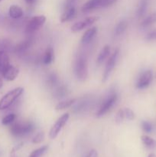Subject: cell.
<instances>
[{"instance_id": "obj_1", "label": "cell", "mask_w": 156, "mask_h": 157, "mask_svg": "<svg viewBox=\"0 0 156 157\" xmlns=\"http://www.w3.org/2000/svg\"><path fill=\"white\" fill-rule=\"evenodd\" d=\"M74 74L78 80L85 81L88 77V62L86 55L79 54L74 61Z\"/></svg>"}, {"instance_id": "obj_2", "label": "cell", "mask_w": 156, "mask_h": 157, "mask_svg": "<svg viewBox=\"0 0 156 157\" xmlns=\"http://www.w3.org/2000/svg\"><path fill=\"white\" fill-rule=\"evenodd\" d=\"M24 91L23 87H16L8 92L0 100V110H6L13 104V103L22 94Z\"/></svg>"}, {"instance_id": "obj_3", "label": "cell", "mask_w": 156, "mask_h": 157, "mask_svg": "<svg viewBox=\"0 0 156 157\" xmlns=\"http://www.w3.org/2000/svg\"><path fill=\"white\" fill-rule=\"evenodd\" d=\"M35 127L33 123H15L11 126L10 132L14 136L21 137L32 133Z\"/></svg>"}, {"instance_id": "obj_4", "label": "cell", "mask_w": 156, "mask_h": 157, "mask_svg": "<svg viewBox=\"0 0 156 157\" xmlns=\"http://www.w3.org/2000/svg\"><path fill=\"white\" fill-rule=\"evenodd\" d=\"M118 101V95L116 91H113L105 98L103 102L102 103L101 106L99 107L97 113H96V117H101L104 116L106 113H108L112 108L115 106Z\"/></svg>"}, {"instance_id": "obj_5", "label": "cell", "mask_w": 156, "mask_h": 157, "mask_svg": "<svg viewBox=\"0 0 156 157\" xmlns=\"http://www.w3.org/2000/svg\"><path fill=\"white\" fill-rule=\"evenodd\" d=\"M119 55V49L116 48L115 49V51L113 52V53L112 54L111 56L110 57L109 60L107 61L106 65L105 70H104L103 75H102V82L105 83L106 81L108 80L109 77H110V74L113 71V69H114L115 66H116V62H117L118 57Z\"/></svg>"}, {"instance_id": "obj_6", "label": "cell", "mask_w": 156, "mask_h": 157, "mask_svg": "<svg viewBox=\"0 0 156 157\" xmlns=\"http://www.w3.org/2000/svg\"><path fill=\"white\" fill-rule=\"evenodd\" d=\"M69 117H70L69 113H66L63 114L61 117L58 118V121L55 122V124L50 128V133H49V136H50V139H55L58 136L61 130H62L63 127L66 125L67 122L68 121Z\"/></svg>"}, {"instance_id": "obj_7", "label": "cell", "mask_w": 156, "mask_h": 157, "mask_svg": "<svg viewBox=\"0 0 156 157\" xmlns=\"http://www.w3.org/2000/svg\"><path fill=\"white\" fill-rule=\"evenodd\" d=\"M45 21L46 17L44 15H37V16L33 17L32 18H31V20L26 25V33L29 34V35L34 33L37 30H38L44 24Z\"/></svg>"}, {"instance_id": "obj_8", "label": "cell", "mask_w": 156, "mask_h": 157, "mask_svg": "<svg viewBox=\"0 0 156 157\" xmlns=\"http://www.w3.org/2000/svg\"><path fill=\"white\" fill-rule=\"evenodd\" d=\"M152 81V72L151 70H147L139 75L136 82V87L138 89H145L148 87Z\"/></svg>"}, {"instance_id": "obj_9", "label": "cell", "mask_w": 156, "mask_h": 157, "mask_svg": "<svg viewBox=\"0 0 156 157\" xmlns=\"http://www.w3.org/2000/svg\"><path fill=\"white\" fill-rule=\"evenodd\" d=\"M98 20H99V17H96V16L88 17V18L82 20V21H78V22L75 23V24L71 27V31L73 32H80V31L87 28L88 26L91 25L92 24H93L94 22L97 21Z\"/></svg>"}, {"instance_id": "obj_10", "label": "cell", "mask_w": 156, "mask_h": 157, "mask_svg": "<svg viewBox=\"0 0 156 157\" xmlns=\"http://www.w3.org/2000/svg\"><path fill=\"white\" fill-rule=\"evenodd\" d=\"M19 74V69L13 65H10L2 75L3 78L8 81H12L18 77Z\"/></svg>"}, {"instance_id": "obj_11", "label": "cell", "mask_w": 156, "mask_h": 157, "mask_svg": "<svg viewBox=\"0 0 156 157\" xmlns=\"http://www.w3.org/2000/svg\"><path fill=\"white\" fill-rule=\"evenodd\" d=\"M97 33V28L92 27L90 29H87L84 34L83 35L82 38H81V42L83 44H88L92 41V40L94 38Z\"/></svg>"}, {"instance_id": "obj_12", "label": "cell", "mask_w": 156, "mask_h": 157, "mask_svg": "<svg viewBox=\"0 0 156 157\" xmlns=\"http://www.w3.org/2000/svg\"><path fill=\"white\" fill-rule=\"evenodd\" d=\"M10 65L9 55L4 51H0V73L2 74Z\"/></svg>"}, {"instance_id": "obj_13", "label": "cell", "mask_w": 156, "mask_h": 157, "mask_svg": "<svg viewBox=\"0 0 156 157\" xmlns=\"http://www.w3.org/2000/svg\"><path fill=\"white\" fill-rule=\"evenodd\" d=\"M76 8L74 6H72V7L68 8L65 10V12L63 13V15L61 17V21L62 23L66 22V21H70V20L73 19L75 16H76Z\"/></svg>"}, {"instance_id": "obj_14", "label": "cell", "mask_w": 156, "mask_h": 157, "mask_svg": "<svg viewBox=\"0 0 156 157\" xmlns=\"http://www.w3.org/2000/svg\"><path fill=\"white\" fill-rule=\"evenodd\" d=\"M102 0H89L83 6L82 11L84 12H90V11L93 10L96 8L101 7Z\"/></svg>"}, {"instance_id": "obj_15", "label": "cell", "mask_w": 156, "mask_h": 157, "mask_svg": "<svg viewBox=\"0 0 156 157\" xmlns=\"http://www.w3.org/2000/svg\"><path fill=\"white\" fill-rule=\"evenodd\" d=\"M9 16L14 19H18V18H21L23 15V10L21 7L18 6H11L9 10Z\"/></svg>"}, {"instance_id": "obj_16", "label": "cell", "mask_w": 156, "mask_h": 157, "mask_svg": "<svg viewBox=\"0 0 156 157\" xmlns=\"http://www.w3.org/2000/svg\"><path fill=\"white\" fill-rule=\"evenodd\" d=\"M110 54V47L109 45H105L102 48V50L99 52V55L96 59V62H97L98 65L102 64L106 59L109 57Z\"/></svg>"}, {"instance_id": "obj_17", "label": "cell", "mask_w": 156, "mask_h": 157, "mask_svg": "<svg viewBox=\"0 0 156 157\" xmlns=\"http://www.w3.org/2000/svg\"><path fill=\"white\" fill-rule=\"evenodd\" d=\"M76 98H73V99H69L66 100V101H63L61 102L58 103V104L55 107V109L57 110H64V109H67L68 107H70L72 105L76 104Z\"/></svg>"}, {"instance_id": "obj_18", "label": "cell", "mask_w": 156, "mask_h": 157, "mask_svg": "<svg viewBox=\"0 0 156 157\" xmlns=\"http://www.w3.org/2000/svg\"><path fill=\"white\" fill-rule=\"evenodd\" d=\"M68 94V89L67 87L65 85H61L57 86L55 88L54 92V95L56 98H63L66 97Z\"/></svg>"}, {"instance_id": "obj_19", "label": "cell", "mask_w": 156, "mask_h": 157, "mask_svg": "<svg viewBox=\"0 0 156 157\" xmlns=\"http://www.w3.org/2000/svg\"><path fill=\"white\" fill-rule=\"evenodd\" d=\"M54 61V49L52 47H48L44 52L43 57V63L44 64H50Z\"/></svg>"}, {"instance_id": "obj_20", "label": "cell", "mask_w": 156, "mask_h": 157, "mask_svg": "<svg viewBox=\"0 0 156 157\" xmlns=\"http://www.w3.org/2000/svg\"><path fill=\"white\" fill-rule=\"evenodd\" d=\"M148 3H149V0H140L137 9V16L139 18H142V16H144L148 9Z\"/></svg>"}, {"instance_id": "obj_21", "label": "cell", "mask_w": 156, "mask_h": 157, "mask_svg": "<svg viewBox=\"0 0 156 157\" xmlns=\"http://www.w3.org/2000/svg\"><path fill=\"white\" fill-rule=\"evenodd\" d=\"M127 27H128V22L125 20H122V21H119L117 25H116V28L114 30V35L116 36H119V35H122L126 30Z\"/></svg>"}, {"instance_id": "obj_22", "label": "cell", "mask_w": 156, "mask_h": 157, "mask_svg": "<svg viewBox=\"0 0 156 157\" xmlns=\"http://www.w3.org/2000/svg\"><path fill=\"white\" fill-rule=\"evenodd\" d=\"M155 22H156V12H154V13L151 14V15H149L148 16H147L146 18H145L142 22H141V27L147 28Z\"/></svg>"}, {"instance_id": "obj_23", "label": "cell", "mask_w": 156, "mask_h": 157, "mask_svg": "<svg viewBox=\"0 0 156 157\" xmlns=\"http://www.w3.org/2000/svg\"><path fill=\"white\" fill-rule=\"evenodd\" d=\"M141 140H142V142L143 143V144L147 148L153 149L156 147V141L151 137H150V136L143 135L141 137Z\"/></svg>"}, {"instance_id": "obj_24", "label": "cell", "mask_w": 156, "mask_h": 157, "mask_svg": "<svg viewBox=\"0 0 156 157\" xmlns=\"http://www.w3.org/2000/svg\"><path fill=\"white\" fill-rule=\"evenodd\" d=\"M58 84V77L55 73H50L49 74L47 78V84L48 87H56Z\"/></svg>"}, {"instance_id": "obj_25", "label": "cell", "mask_w": 156, "mask_h": 157, "mask_svg": "<svg viewBox=\"0 0 156 157\" xmlns=\"http://www.w3.org/2000/svg\"><path fill=\"white\" fill-rule=\"evenodd\" d=\"M32 44V40L31 39V38H28V39H27L26 41L20 43V44L16 47V51L18 52H19V53L24 52L31 47Z\"/></svg>"}, {"instance_id": "obj_26", "label": "cell", "mask_w": 156, "mask_h": 157, "mask_svg": "<svg viewBox=\"0 0 156 157\" xmlns=\"http://www.w3.org/2000/svg\"><path fill=\"white\" fill-rule=\"evenodd\" d=\"M47 149H48V146H43V147L32 152L29 157H41L47 152Z\"/></svg>"}, {"instance_id": "obj_27", "label": "cell", "mask_w": 156, "mask_h": 157, "mask_svg": "<svg viewBox=\"0 0 156 157\" xmlns=\"http://www.w3.org/2000/svg\"><path fill=\"white\" fill-rule=\"evenodd\" d=\"M88 101H86V100H83L80 102L76 103V105L74 107V111L76 113H80L83 112L84 110L87 109V107H88Z\"/></svg>"}, {"instance_id": "obj_28", "label": "cell", "mask_w": 156, "mask_h": 157, "mask_svg": "<svg viewBox=\"0 0 156 157\" xmlns=\"http://www.w3.org/2000/svg\"><path fill=\"white\" fill-rule=\"evenodd\" d=\"M15 118H16L15 114H14V113H10V114L6 115L5 117H3V119L2 120V123L3 125H9V124H13Z\"/></svg>"}, {"instance_id": "obj_29", "label": "cell", "mask_w": 156, "mask_h": 157, "mask_svg": "<svg viewBox=\"0 0 156 157\" xmlns=\"http://www.w3.org/2000/svg\"><path fill=\"white\" fill-rule=\"evenodd\" d=\"M142 128L145 133H151L153 131V126L152 124H151L148 121H142Z\"/></svg>"}, {"instance_id": "obj_30", "label": "cell", "mask_w": 156, "mask_h": 157, "mask_svg": "<svg viewBox=\"0 0 156 157\" xmlns=\"http://www.w3.org/2000/svg\"><path fill=\"white\" fill-rule=\"evenodd\" d=\"M124 110V114H125V119L128 121H132L135 119V113L129 108H125Z\"/></svg>"}, {"instance_id": "obj_31", "label": "cell", "mask_w": 156, "mask_h": 157, "mask_svg": "<svg viewBox=\"0 0 156 157\" xmlns=\"http://www.w3.org/2000/svg\"><path fill=\"white\" fill-rule=\"evenodd\" d=\"M44 138V132H40V133H37V134L34 136V138L32 139V143H33V144H40L41 142H42Z\"/></svg>"}, {"instance_id": "obj_32", "label": "cell", "mask_w": 156, "mask_h": 157, "mask_svg": "<svg viewBox=\"0 0 156 157\" xmlns=\"http://www.w3.org/2000/svg\"><path fill=\"white\" fill-rule=\"evenodd\" d=\"M115 119H116V122L117 123V124H121V123L123 121V120L125 119V114H124L123 109H120V110L117 112Z\"/></svg>"}, {"instance_id": "obj_33", "label": "cell", "mask_w": 156, "mask_h": 157, "mask_svg": "<svg viewBox=\"0 0 156 157\" xmlns=\"http://www.w3.org/2000/svg\"><path fill=\"white\" fill-rule=\"evenodd\" d=\"M117 0H102V5H101V7H107V6H110L111 5H113V3H115Z\"/></svg>"}, {"instance_id": "obj_34", "label": "cell", "mask_w": 156, "mask_h": 157, "mask_svg": "<svg viewBox=\"0 0 156 157\" xmlns=\"http://www.w3.org/2000/svg\"><path fill=\"white\" fill-rule=\"evenodd\" d=\"M146 39L147 40H155L156 39V30L149 32V33L146 35Z\"/></svg>"}, {"instance_id": "obj_35", "label": "cell", "mask_w": 156, "mask_h": 157, "mask_svg": "<svg viewBox=\"0 0 156 157\" xmlns=\"http://www.w3.org/2000/svg\"><path fill=\"white\" fill-rule=\"evenodd\" d=\"M76 0H67L66 1V3H65V9H68V8H70L72 7V6H74L73 5H74L75 2H76Z\"/></svg>"}, {"instance_id": "obj_36", "label": "cell", "mask_w": 156, "mask_h": 157, "mask_svg": "<svg viewBox=\"0 0 156 157\" xmlns=\"http://www.w3.org/2000/svg\"><path fill=\"white\" fill-rule=\"evenodd\" d=\"M98 153L97 151L96 150H91L90 152L88 153V154L87 155L86 157H97Z\"/></svg>"}, {"instance_id": "obj_37", "label": "cell", "mask_w": 156, "mask_h": 157, "mask_svg": "<svg viewBox=\"0 0 156 157\" xmlns=\"http://www.w3.org/2000/svg\"><path fill=\"white\" fill-rule=\"evenodd\" d=\"M24 1H25L28 4H32V3L35 2V0H24Z\"/></svg>"}, {"instance_id": "obj_38", "label": "cell", "mask_w": 156, "mask_h": 157, "mask_svg": "<svg viewBox=\"0 0 156 157\" xmlns=\"http://www.w3.org/2000/svg\"><path fill=\"white\" fill-rule=\"evenodd\" d=\"M11 157H17L16 155H15V150H13L12 151V153H11Z\"/></svg>"}, {"instance_id": "obj_39", "label": "cell", "mask_w": 156, "mask_h": 157, "mask_svg": "<svg viewBox=\"0 0 156 157\" xmlns=\"http://www.w3.org/2000/svg\"><path fill=\"white\" fill-rule=\"evenodd\" d=\"M2 86H3V81H2V80L0 78V88H2Z\"/></svg>"}, {"instance_id": "obj_40", "label": "cell", "mask_w": 156, "mask_h": 157, "mask_svg": "<svg viewBox=\"0 0 156 157\" xmlns=\"http://www.w3.org/2000/svg\"><path fill=\"white\" fill-rule=\"evenodd\" d=\"M148 157H156V155H154V153H151V154L148 155Z\"/></svg>"}, {"instance_id": "obj_41", "label": "cell", "mask_w": 156, "mask_h": 157, "mask_svg": "<svg viewBox=\"0 0 156 157\" xmlns=\"http://www.w3.org/2000/svg\"><path fill=\"white\" fill-rule=\"evenodd\" d=\"M2 1V0H0V2H1Z\"/></svg>"}]
</instances>
